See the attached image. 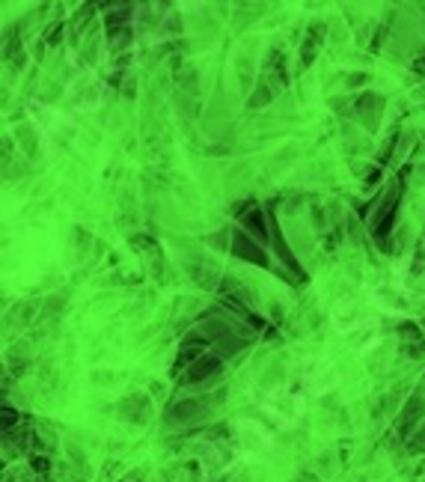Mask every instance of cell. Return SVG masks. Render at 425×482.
<instances>
[{
	"label": "cell",
	"mask_w": 425,
	"mask_h": 482,
	"mask_svg": "<svg viewBox=\"0 0 425 482\" xmlns=\"http://www.w3.org/2000/svg\"><path fill=\"white\" fill-rule=\"evenodd\" d=\"M169 417L179 420V423H199L202 417H209V405L202 402V399H182Z\"/></svg>",
	"instance_id": "obj_1"
},
{
	"label": "cell",
	"mask_w": 425,
	"mask_h": 482,
	"mask_svg": "<svg viewBox=\"0 0 425 482\" xmlns=\"http://www.w3.org/2000/svg\"><path fill=\"white\" fill-rule=\"evenodd\" d=\"M217 372H220V360H217L214 355H206V357L196 360L194 367L188 370V378H184V381H188V384H199V381L214 378Z\"/></svg>",
	"instance_id": "obj_2"
},
{
	"label": "cell",
	"mask_w": 425,
	"mask_h": 482,
	"mask_svg": "<svg viewBox=\"0 0 425 482\" xmlns=\"http://www.w3.org/2000/svg\"><path fill=\"white\" fill-rule=\"evenodd\" d=\"M232 251H235V256H241V259H250V262H256V265H268V262H265V253H262L253 241H247V232H235Z\"/></svg>",
	"instance_id": "obj_3"
},
{
	"label": "cell",
	"mask_w": 425,
	"mask_h": 482,
	"mask_svg": "<svg viewBox=\"0 0 425 482\" xmlns=\"http://www.w3.org/2000/svg\"><path fill=\"white\" fill-rule=\"evenodd\" d=\"M381 105H384V98H381V95H363V98H360V120H363L369 128H375Z\"/></svg>",
	"instance_id": "obj_4"
},
{
	"label": "cell",
	"mask_w": 425,
	"mask_h": 482,
	"mask_svg": "<svg viewBox=\"0 0 425 482\" xmlns=\"http://www.w3.org/2000/svg\"><path fill=\"white\" fill-rule=\"evenodd\" d=\"M140 411L149 414V402H146L143 396H128L125 402H122V414H125V417H131V420H140V417H137Z\"/></svg>",
	"instance_id": "obj_5"
},
{
	"label": "cell",
	"mask_w": 425,
	"mask_h": 482,
	"mask_svg": "<svg viewBox=\"0 0 425 482\" xmlns=\"http://www.w3.org/2000/svg\"><path fill=\"white\" fill-rule=\"evenodd\" d=\"M241 224L253 226V236L265 239V224H262V211L259 209H250V214H241Z\"/></svg>",
	"instance_id": "obj_6"
},
{
	"label": "cell",
	"mask_w": 425,
	"mask_h": 482,
	"mask_svg": "<svg viewBox=\"0 0 425 482\" xmlns=\"http://www.w3.org/2000/svg\"><path fill=\"white\" fill-rule=\"evenodd\" d=\"M295 482H318V479H315V476H313V473H300V476H298V479H295Z\"/></svg>",
	"instance_id": "obj_7"
},
{
	"label": "cell",
	"mask_w": 425,
	"mask_h": 482,
	"mask_svg": "<svg viewBox=\"0 0 425 482\" xmlns=\"http://www.w3.org/2000/svg\"><path fill=\"white\" fill-rule=\"evenodd\" d=\"M414 69H419V72H425V57H419V60L414 63Z\"/></svg>",
	"instance_id": "obj_8"
}]
</instances>
